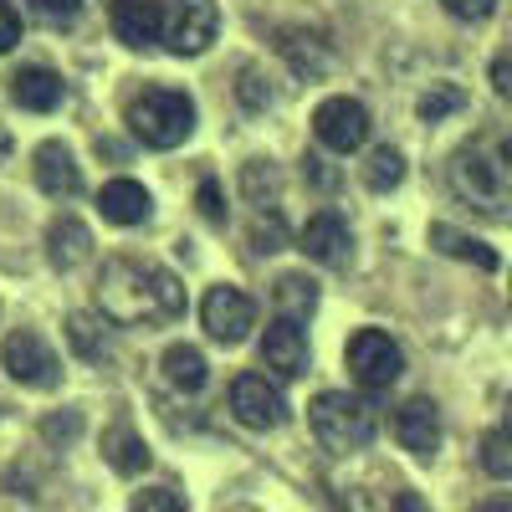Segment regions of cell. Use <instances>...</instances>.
I'll list each match as a JSON object with an SVG mask.
<instances>
[{
  "instance_id": "484cf974",
  "label": "cell",
  "mask_w": 512,
  "mask_h": 512,
  "mask_svg": "<svg viewBox=\"0 0 512 512\" xmlns=\"http://www.w3.org/2000/svg\"><path fill=\"white\" fill-rule=\"evenodd\" d=\"M241 190L251 205H277V190H282V175L272 169V159H251L241 169Z\"/></svg>"
},
{
  "instance_id": "52a82bcc",
  "label": "cell",
  "mask_w": 512,
  "mask_h": 512,
  "mask_svg": "<svg viewBox=\"0 0 512 512\" xmlns=\"http://www.w3.org/2000/svg\"><path fill=\"white\" fill-rule=\"evenodd\" d=\"M0 364H6V374L16 384H26V390H57L62 384V364H57L52 344L31 328H16L6 344H0Z\"/></svg>"
},
{
  "instance_id": "ffe728a7",
  "label": "cell",
  "mask_w": 512,
  "mask_h": 512,
  "mask_svg": "<svg viewBox=\"0 0 512 512\" xmlns=\"http://www.w3.org/2000/svg\"><path fill=\"white\" fill-rule=\"evenodd\" d=\"M277 52L292 62V72L297 77H318V72H328V41L323 36H308V31H282L277 36Z\"/></svg>"
},
{
  "instance_id": "7c38bea8",
  "label": "cell",
  "mask_w": 512,
  "mask_h": 512,
  "mask_svg": "<svg viewBox=\"0 0 512 512\" xmlns=\"http://www.w3.org/2000/svg\"><path fill=\"white\" fill-rule=\"evenodd\" d=\"M390 425H395V441H400L410 456L431 461V456L441 451V410H436V400H425V395L405 400Z\"/></svg>"
},
{
  "instance_id": "8d00e7d4",
  "label": "cell",
  "mask_w": 512,
  "mask_h": 512,
  "mask_svg": "<svg viewBox=\"0 0 512 512\" xmlns=\"http://www.w3.org/2000/svg\"><path fill=\"white\" fill-rule=\"evenodd\" d=\"M246 512H251V507H246Z\"/></svg>"
},
{
  "instance_id": "d4e9b609",
  "label": "cell",
  "mask_w": 512,
  "mask_h": 512,
  "mask_svg": "<svg viewBox=\"0 0 512 512\" xmlns=\"http://www.w3.org/2000/svg\"><path fill=\"white\" fill-rule=\"evenodd\" d=\"M400 180H405V154L390 149V144H379V149L369 154V164H364V185L384 195V190H395Z\"/></svg>"
},
{
  "instance_id": "cb8c5ba5",
  "label": "cell",
  "mask_w": 512,
  "mask_h": 512,
  "mask_svg": "<svg viewBox=\"0 0 512 512\" xmlns=\"http://www.w3.org/2000/svg\"><path fill=\"white\" fill-rule=\"evenodd\" d=\"M482 472L497 477V482L512 477V420L492 425V431L482 436Z\"/></svg>"
},
{
  "instance_id": "6da1fadb",
  "label": "cell",
  "mask_w": 512,
  "mask_h": 512,
  "mask_svg": "<svg viewBox=\"0 0 512 512\" xmlns=\"http://www.w3.org/2000/svg\"><path fill=\"white\" fill-rule=\"evenodd\" d=\"M98 313L118 328H159L185 313L180 277L144 256H108L98 272Z\"/></svg>"
},
{
  "instance_id": "4dcf8cb0",
  "label": "cell",
  "mask_w": 512,
  "mask_h": 512,
  "mask_svg": "<svg viewBox=\"0 0 512 512\" xmlns=\"http://www.w3.org/2000/svg\"><path fill=\"white\" fill-rule=\"evenodd\" d=\"M31 11L47 21V26H72L77 11H82V0H31Z\"/></svg>"
},
{
  "instance_id": "603a6c76",
  "label": "cell",
  "mask_w": 512,
  "mask_h": 512,
  "mask_svg": "<svg viewBox=\"0 0 512 512\" xmlns=\"http://www.w3.org/2000/svg\"><path fill=\"white\" fill-rule=\"evenodd\" d=\"M431 241H436L446 256H461V262H472V267H482V272H497V251L482 246L477 236L456 231V226H431Z\"/></svg>"
},
{
  "instance_id": "836d02e7",
  "label": "cell",
  "mask_w": 512,
  "mask_h": 512,
  "mask_svg": "<svg viewBox=\"0 0 512 512\" xmlns=\"http://www.w3.org/2000/svg\"><path fill=\"white\" fill-rule=\"evenodd\" d=\"M16 41H21V16H16L11 0H0V52H11Z\"/></svg>"
},
{
  "instance_id": "ba28073f",
  "label": "cell",
  "mask_w": 512,
  "mask_h": 512,
  "mask_svg": "<svg viewBox=\"0 0 512 512\" xmlns=\"http://www.w3.org/2000/svg\"><path fill=\"white\" fill-rule=\"evenodd\" d=\"M313 134H318V144L323 149H333V154H354V149H364V139H369V108L359 103V98H323L318 108H313Z\"/></svg>"
},
{
  "instance_id": "d6986e66",
  "label": "cell",
  "mask_w": 512,
  "mask_h": 512,
  "mask_svg": "<svg viewBox=\"0 0 512 512\" xmlns=\"http://www.w3.org/2000/svg\"><path fill=\"white\" fill-rule=\"evenodd\" d=\"M103 456H108L113 472H123V477H139L149 466V446H144V436L134 431V425H108V431H103Z\"/></svg>"
},
{
  "instance_id": "4fadbf2b",
  "label": "cell",
  "mask_w": 512,
  "mask_h": 512,
  "mask_svg": "<svg viewBox=\"0 0 512 512\" xmlns=\"http://www.w3.org/2000/svg\"><path fill=\"white\" fill-rule=\"evenodd\" d=\"M108 26H113V36L123 41V47L144 52L164 36V0H113Z\"/></svg>"
},
{
  "instance_id": "e0dca14e",
  "label": "cell",
  "mask_w": 512,
  "mask_h": 512,
  "mask_svg": "<svg viewBox=\"0 0 512 512\" xmlns=\"http://www.w3.org/2000/svg\"><path fill=\"white\" fill-rule=\"evenodd\" d=\"M47 256H52V267H57V272L82 267V262L93 256V231L82 226L77 216H57V221L47 226Z\"/></svg>"
},
{
  "instance_id": "5b68a950",
  "label": "cell",
  "mask_w": 512,
  "mask_h": 512,
  "mask_svg": "<svg viewBox=\"0 0 512 512\" xmlns=\"http://www.w3.org/2000/svg\"><path fill=\"white\" fill-rule=\"evenodd\" d=\"M221 31L216 0H164V47L175 57H200Z\"/></svg>"
},
{
  "instance_id": "8992f818",
  "label": "cell",
  "mask_w": 512,
  "mask_h": 512,
  "mask_svg": "<svg viewBox=\"0 0 512 512\" xmlns=\"http://www.w3.org/2000/svg\"><path fill=\"white\" fill-rule=\"evenodd\" d=\"M344 359H349V374L364 384V390H390V384L405 374V354L384 328H359L349 338Z\"/></svg>"
},
{
  "instance_id": "7a4b0ae2",
  "label": "cell",
  "mask_w": 512,
  "mask_h": 512,
  "mask_svg": "<svg viewBox=\"0 0 512 512\" xmlns=\"http://www.w3.org/2000/svg\"><path fill=\"white\" fill-rule=\"evenodd\" d=\"M451 185H456L461 200H472L477 210L497 216L502 200H507V185H512V144L492 139V134L461 144L456 159H451Z\"/></svg>"
},
{
  "instance_id": "277c9868",
  "label": "cell",
  "mask_w": 512,
  "mask_h": 512,
  "mask_svg": "<svg viewBox=\"0 0 512 512\" xmlns=\"http://www.w3.org/2000/svg\"><path fill=\"white\" fill-rule=\"evenodd\" d=\"M308 420H313V436L333 451V456H354L374 441L379 431V415L364 395H349V390H323L313 405H308Z\"/></svg>"
},
{
  "instance_id": "5bb4252c",
  "label": "cell",
  "mask_w": 512,
  "mask_h": 512,
  "mask_svg": "<svg viewBox=\"0 0 512 512\" xmlns=\"http://www.w3.org/2000/svg\"><path fill=\"white\" fill-rule=\"evenodd\" d=\"M262 364L287 374V379H303L308 374V333L297 328L292 318H272L267 338H262Z\"/></svg>"
},
{
  "instance_id": "3957f363",
  "label": "cell",
  "mask_w": 512,
  "mask_h": 512,
  "mask_svg": "<svg viewBox=\"0 0 512 512\" xmlns=\"http://www.w3.org/2000/svg\"><path fill=\"white\" fill-rule=\"evenodd\" d=\"M128 134L149 149H175L195 134V98L180 88H144L128 103Z\"/></svg>"
},
{
  "instance_id": "e575fe53",
  "label": "cell",
  "mask_w": 512,
  "mask_h": 512,
  "mask_svg": "<svg viewBox=\"0 0 512 512\" xmlns=\"http://www.w3.org/2000/svg\"><path fill=\"white\" fill-rule=\"evenodd\" d=\"M492 82H497L502 98H512V52H502V57L492 62Z\"/></svg>"
},
{
  "instance_id": "9c48e42d",
  "label": "cell",
  "mask_w": 512,
  "mask_h": 512,
  "mask_svg": "<svg viewBox=\"0 0 512 512\" xmlns=\"http://www.w3.org/2000/svg\"><path fill=\"white\" fill-rule=\"evenodd\" d=\"M231 415L246 431H277L287 420V400L267 374H236L231 379Z\"/></svg>"
},
{
  "instance_id": "9a60e30c",
  "label": "cell",
  "mask_w": 512,
  "mask_h": 512,
  "mask_svg": "<svg viewBox=\"0 0 512 512\" xmlns=\"http://www.w3.org/2000/svg\"><path fill=\"white\" fill-rule=\"evenodd\" d=\"M31 169H36L41 195H52V200H72V195L82 190V169H77L72 149L57 144V139H47V144L31 154Z\"/></svg>"
},
{
  "instance_id": "4316f807",
  "label": "cell",
  "mask_w": 512,
  "mask_h": 512,
  "mask_svg": "<svg viewBox=\"0 0 512 512\" xmlns=\"http://www.w3.org/2000/svg\"><path fill=\"white\" fill-rule=\"evenodd\" d=\"M67 338H72V349H77L82 359H98V354L108 349L103 318H93V313H72V318H67Z\"/></svg>"
},
{
  "instance_id": "d6a6232c",
  "label": "cell",
  "mask_w": 512,
  "mask_h": 512,
  "mask_svg": "<svg viewBox=\"0 0 512 512\" xmlns=\"http://www.w3.org/2000/svg\"><path fill=\"white\" fill-rule=\"evenodd\" d=\"M441 6H446L456 21H487L497 0H441Z\"/></svg>"
},
{
  "instance_id": "d590c367",
  "label": "cell",
  "mask_w": 512,
  "mask_h": 512,
  "mask_svg": "<svg viewBox=\"0 0 512 512\" xmlns=\"http://www.w3.org/2000/svg\"><path fill=\"white\" fill-rule=\"evenodd\" d=\"M477 512H512V497H507V492H497V497L477 502Z\"/></svg>"
},
{
  "instance_id": "2e32d148",
  "label": "cell",
  "mask_w": 512,
  "mask_h": 512,
  "mask_svg": "<svg viewBox=\"0 0 512 512\" xmlns=\"http://www.w3.org/2000/svg\"><path fill=\"white\" fill-rule=\"evenodd\" d=\"M98 210H103V221H113V226H144L154 200H149V190L139 180H108L98 190Z\"/></svg>"
},
{
  "instance_id": "83f0119b",
  "label": "cell",
  "mask_w": 512,
  "mask_h": 512,
  "mask_svg": "<svg viewBox=\"0 0 512 512\" xmlns=\"http://www.w3.org/2000/svg\"><path fill=\"white\" fill-rule=\"evenodd\" d=\"M128 512H190V507L175 487H144V492H134V507Z\"/></svg>"
},
{
  "instance_id": "8fae6325",
  "label": "cell",
  "mask_w": 512,
  "mask_h": 512,
  "mask_svg": "<svg viewBox=\"0 0 512 512\" xmlns=\"http://www.w3.org/2000/svg\"><path fill=\"white\" fill-rule=\"evenodd\" d=\"M297 251H308L318 267L344 272V267L354 262V236H349L344 216H333V210H318V216H308L303 231H297Z\"/></svg>"
},
{
  "instance_id": "ac0fdd59",
  "label": "cell",
  "mask_w": 512,
  "mask_h": 512,
  "mask_svg": "<svg viewBox=\"0 0 512 512\" xmlns=\"http://www.w3.org/2000/svg\"><path fill=\"white\" fill-rule=\"evenodd\" d=\"M62 77L52 72V67H21L16 77H11V98L21 103V108H31V113H52L57 103H62Z\"/></svg>"
},
{
  "instance_id": "f1b7e54d",
  "label": "cell",
  "mask_w": 512,
  "mask_h": 512,
  "mask_svg": "<svg viewBox=\"0 0 512 512\" xmlns=\"http://www.w3.org/2000/svg\"><path fill=\"white\" fill-rule=\"evenodd\" d=\"M461 103H466V98H461V88H451V82H446V88H431V93L420 98V118H425V123H441V118H446V113H456Z\"/></svg>"
},
{
  "instance_id": "1f68e13d",
  "label": "cell",
  "mask_w": 512,
  "mask_h": 512,
  "mask_svg": "<svg viewBox=\"0 0 512 512\" xmlns=\"http://www.w3.org/2000/svg\"><path fill=\"white\" fill-rule=\"evenodd\" d=\"M200 216H205L210 226H226V205H221V185H216V180L200 185Z\"/></svg>"
},
{
  "instance_id": "30bf717a",
  "label": "cell",
  "mask_w": 512,
  "mask_h": 512,
  "mask_svg": "<svg viewBox=\"0 0 512 512\" xmlns=\"http://www.w3.org/2000/svg\"><path fill=\"white\" fill-rule=\"evenodd\" d=\"M200 323H205V333L216 338V344H241V338L256 328V303H251L241 287L221 282V287H210V292H205Z\"/></svg>"
},
{
  "instance_id": "f546056e",
  "label": "cell",
  "mask_w": 512,
  "mask_h": 512,
  "mask_svg": "<svg viewBox=\"0 0 512 512\" xmlns=\"http://www.w3.org/2000/svg\"><path fill=\"white\" fill-rule=\"evenodd\" d=\"M282 241H287V231H282L277 210H272V216H256V226H251V246L256 251H282Z\"/></svg>"
},
{
  "instance_id": "44dd1931",
  "label": "cell",
  "mask_w": 512,
  "mask_h": 512,
  "mask_svg": "<svg viewBox=\"0 0 512 512\" xmlns=\"http://www.w3.org/2000/svg\"><path fill=\"white\" fill-rule=\"evenodd\" d=\"M164 379L175 384V390L195 395V390H205L210 364H205V354H200L195 344H169V349H164Z\"/></svg>"
},
{
  "instance_id": "7402d4cb",
  "label": "cell",
  "mask_w": 512,
  "mask_h": 512,
  "mask_svg": "<svg viewBox=\"0 0 512 512\" xmlns=\"http://www.w3.org/2000/svg\"><path fill=\"white\" fill-rule=\"evenodd\" d=\"M272 297H277V318L303 323V318L318 308V282H313L308 272H287V277H277Z\"/></svg>"
}]
</instances>
